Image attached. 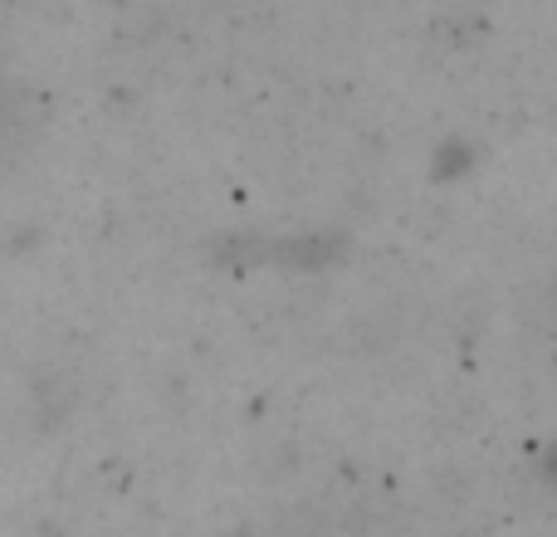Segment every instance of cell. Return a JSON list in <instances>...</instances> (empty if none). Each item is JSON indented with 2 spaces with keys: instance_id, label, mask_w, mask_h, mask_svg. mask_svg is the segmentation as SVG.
<instances>
[{
  "instance_id": "cell-1",
  "label": "cell",
  "mask_w": 557,
  "mask_h": 537,
  "mask_svg": "<svg viewBox=\"0 0 557 537\" xmlns=\"http://www.w3.org/2000/svg\"><path fill=\"white\" fill-rule=\"evenodd\" d=\"M553 298H557V288H553Z\"/></svg>"
}]
</instances>
